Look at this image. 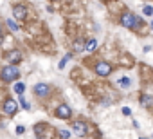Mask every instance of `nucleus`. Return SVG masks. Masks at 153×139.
<instances>
[{
  "label": "nucleus",
  "instance_id": "9b49d317",
  "mask_svg": "<svg viewBox=\"0 0 153 139\" xmlns=\"http://www.w3.org/2000/svg\"><path fill=\"white\" fill-rule=\"evenodd\" d=\"M13 90H15L16 94H20V96H22V94L25 92V83H24V81H16V83H15V87H13Z\"/></svg>",
  "mask_w": 153,
  "mask_h": 139
},
{
  "label": "nucleus",
  "instance_id": "4468645a",
  "mask_svg": "<svg viewBox=\"0 0 153 139\" xmlns=\"http://www.w3.org/2000/svg\"><path fill=\"white\" fill-rule=\"evenodd\" d=\"M70 58H72V54H65V56H63V58H61V61H59V63H58V67H59V69H63V67H65V65H67V61H68V60H70Z\"/></svg>",
  "mask_w": 153,
  "mask_h": 139
},
{
  "label": "nucleus",
  "instance_id": "6e6552de",
  "mask_svg": "<svg viewBox=\"0 0 153 139\" xmlns=\"http://www.w3.org/2000/svg\"><path fill=\"white\" fill-rule=\"evenodd\" d=\"M70 114H72V110H70V107L68 105H59L58 108H56V116L59 117V119H68L70 117Z\"/></svg>",
  "mask_w": 153,
  "mask_h": 139
},
{
  "label": "nucleus",
  "instance_id": "5701e85b",
  "mask_svg": "<svg viewBox=\"0 0 153 139\" xmlns=\"http://www.w3.org/2000/svg\"><path fill=\"white\" fill-rule=\"evenodd\" d=\"M0 43H2V38H0Z\"/></svg>",
  "mask_w": 153,
  "mask_h": 139
},
{
  "label": "nucleus",
  "instance_id": "20e7f679",
  "mask_svg": "<svg viewBox=\"0 0 153 139\" xmlns=\"http://www.w3.org/2000/svg\"><path fill=\"white\" fill-rule=\"evenodd\" d=\"M4 58L7 60V63L16 65V63H20V61H22V52H20V51H16V49H13V51L6 52V56H4Z\"/></svg>",
  "mask_w": 153,
  "mask_h": 139
},
{
  "label": "nucleus",
  "instance_id": "a878e982",
  "mask_svg": "<svg viewBox=\"0 0 153 139\" xmlns=\"http://www.w3.org/2000/svg\"><path fill=\"white\" fill-rule=\"evenodd\" d=\"M151 16H153V13H151Z\"/></svg>",
  "mask_w": 153,
  "mask_h": 139
},
{
  "label": "nucleus",
  "instance_id": "1a4fd4ad",
  "mask_svg": "<svg viewBox=\"0 0 153 139\" xmlns=\"http://www.w3.org/2000/svg\"><path fill=\"white\" fill-rule=\"evenodd\" d=\"M13 16H15L16 20H24V18L27 16V9H25L24 6H15V7H13Z\"/></svg>",
  "mask_w": 153,
  "mask_h": 139
},
{
  "label": "nucleus",
  "instance_id": "a211bd4d",
  "mask_svg": "<svg viewBox=\"0 0 153 139\" xmlns=\"http://www.w3.org/2000/svg\"><path fill=\"white\" fill-rule=\"evenodd\" d=\"M20 103H22V107H24L25 110H29V108H31V105L25 101V98H24V96H20Z\"/></svg>",
  "mask_w": 153,
  "mask_h": 139
},
{
  "label": "nucleus",
  "instance_id": "4be33fe9",
  "mask_svg": "<svg viewBox=\"0 0 153 139\" xmlns=\"http://www.w3.org/2000/svg\"><path fill=\"white\" fill-rule=\"evenodd\" d=\"M151 29H153V22H151Z\"/></svg>",
  "mask_w": 153,
  "mask_h": 139
},
{
  "label": "nucleus",
  "instance_id": "423d86ee",
  "mask_svg": "<svg viewBox=\"0 0 153 139\" xmlns=\"http://www.w3.org/2000/svg\"><path fill=\"white\" fill-rule=\"evenodd\" d=\"M2 108H4V112H6V114L15 116V114H16V110H18V105H16V101H15V99H9V98H7V99L4 101V107H2Z\"/></svg>",
  "mask_w": 153,
  "mask_h": 139
},
{
  "label": "nucleus",
  "instance_id": "f8f14e48",
  "mask_svg": "<svg viewBox=\"0 0 153 139\" xmlns=\"http://www.w3.org/2000/svg\"><path fill=\"white\" fill-rule=\"evenodd\" d=\"M117 83H119V85H121L123 89H128V87L131 85V81H130V78H121V80H119Z\"/></svg>",
  "mask_w": 153,
  "mask_h": 139
},
{
  "label": "nucleus",
  "instance_id": "7ed1b4c3",
  "mask_svg": "<svg viewBox=\"0 0 153 139\" xmlns=\"http://www.w3.org/2000/svg\"><path fill=\"white\" fill-rule=\"evenodd\" d=\"M72 132L78 135V137H85V135L88 134V126H87V123H83V121H74V123H72Z\"/></svg>",
  "mask_w": 153,
  "mask_h": 139
},
{
  "label": "nucleus",
  "instance_id": "f3484780",
  "mask_svg": "<svg viewBox=\"0 0 153 139\" xmlns=\"http://www.w3.org/2000/svg\"><path fill=\"white\" fill-rule=\"evenodd\" d=\"M142 13H144L146 16H149V15L153 13V7H151V6H144V9H142Z\"/></svg>",
  "mask_w": 153,
  "mask_h": 139
},
{
  "label": "nucleus",
  "instance_id": "2eb2a0df",
  "mask_svg": "<svg viewBox=\"0 0 153 139\" xmlns=\"http://www.w3.org/2000/svg\"><path fill=\"white\" fill-rule=\"evenodd\" d=\"M7 27H9V29H11L13 33H16V31L20 29V27H18V25H16V24H15L13 20H7Z\"/></svg>",
  "mask_w": 153,
  "mask_h": 139
},
{
  "label": "nucleus",
  "instance_id": "f03ea898",
  "mask_svg": "<svg viewBox=\"0 0 153 139\" xmlns=\"http://www.w3.org/2000/svg\"><path fill=\"white\" fill-rule=\"evenodd\" d=\"M18 74H20V71H18V67H16V65H7V67L2 69V72H0V78H2V81L9 83V81H15V80L18 78Z\"/></svg>",
  "mask_w": 153,
  "mask_h": 139
},
{
  "label": "nucleus",
  "instance_id": "f257e3e1",
  "mask_svg": "<svg viewBox=\"0 0 153 139\" xmlns=\"http://www.w3.org/2000/svg\"><path fill=\"white\" fill-rule=\"evenodd\" d=\"M121 25L126 27V29H139L140 27V18L135 13L126 11V13L121 15Z\"/></svg>",
  "mask_w": 153,
  "mask_h": 139
},
{
  "label": "nucleus",
  "instance_id": "9d476101",
  "mask_svg": "<svg viewBox=\"0 0 153 139\" xmlns=\"http://www.w3.org/2000/svg\"><path fill=\"white\" fill-rule=\"evenodd\" d=\"M97 49V40L96 38H92V40H88L87 43H85V51L87 52H92V51H96Z\"/></svg>",
  "mask_w": 153,
  "mask_h": 139
},
{
  "label": "nucleus",
  "instance_id": "aec40b11",
  "mask_svg": "<svg viewBox=\"0 0 153 139\" xmlns=\"http://www.w3.org/2000/svg\"><path fill=\"white\" fill-rule=\"evenodd\" d=\"M24 132H25V126H22V125H18V126H16V134L20 135V134H24Z\"/></svg>",
  "mask_w": 153,
  "mask_h": 139
},
{
  "label": "nucleus",
  "instance_id": "0eeeda50",
  "mask_svg": "<svg viewBox=\"0 0 153 139\" xmlns=\"http://www.w3.org/2000/svg\"><path fill=\"white\" fill-rule=\"evenodd\" d=\"M34 94L36 96H40V98H45V96H49V92H51V87L47 85V83H38V85H34Z\"/></svg>",
  "mask_w": 153,
  "mask_h": 139
},
{
  "label": "nucleus",
  "instance_id": "ddd939ff",
  "mask_svg": "<svg viewBox=\"0 0 153 139\" xmlns=\"http://www.w3.org/2000/svg\"><path fill=\"white\" fill-rule=\"evenodd\" d=\"M140 105H142V107H149V105H151V96H148V94L142 96V98H140Z\"/></svg>",
  "mask_w": 153,
  "mask_h": 139
},
{
  "label": "nucleus",
  "instance_id": "393cba45",
  "mask_svg": "<svg viewBox=\"0 0 153 139\" xmlns=\"http://www.w3.org/2000/svg\"><path fill=\"white\" fill-rule=\"evenodd\" d=\"M151 139H153V135H151Z\"/></svg>",
  "mask_w": 153,
  "mask_h": 139
},
{
  "label": "nucleus",
  "instance_id": "412c9836",
  "mask_svg": "<svg viewBox=\"0 0 153 139\" xmlns=\"http://www.w3.org/2000/svg\"><path fill=\"white\" fill-rule=\"evenodd\" d=\"M123 114H124V116H130V114H131V110H130L128 107H123Z\"/></svg>",
  "mask_w": 153,
  "mask_h": 139
},
{
  "label": "nucleus",
  "instance_id": "b1692460",
  "mask_svg": "<svg viewBox=\"0 0 153 139\" xmlns=\"http://www.w3.org/2000/svg\"><path fill=\"white\" fill-rule=\"evenodd\" d=\"M0 29H2V24H0Z\"/></svg>",
  "mask_w": 153,
  "mask_h": 139
},
{
  "label": "nucleus",
  "instance_id": "39448f33",
  "mask_svg": "<svg viewBox=\"0 0 153 139\" xmlns=\"http://www.w3.org/2000/svg\"><path fill=\"white\" fill-rule=\"evenodd\" d=\"M96 72L99 74V76H110V72H112V65L110 63H106V61H99L97 65H96Z\"/></svg>",
  "mask_w": 153,
  "mask_h": 139
},
{
  "label": "nucleus",
  "instance_id": "6ab92c4d",
  "mask_svg": "<svg viewBox=\"0 0 153 139\" xmlns=\"http://www.w3.org/2000/svg\"><path fill=\"white\" fill-rule=\"evenodd\" d=\"M81 42H83V40H78V42H76V45H74V49H76V51H81V49H85V45H83Z\"/></svg>",
  "mask_w": 153,
  "mask_h": 139
},
{
  "label": "nucleus",
  "instance_id": "dca6fc26",
  "mask_svg": "<svg viewBox=\"0 0 153 139\" xmlns=\"http://www.w3.org/2000/svg\"><path fill=\"white\" fill-rule=\"evenodd\" d=\"M59 137H61V139H68V137H70V132L65 130V128H61V130H59Z\"/></svg>",
  "mask_w": 153,
  "mask_h": 139
}]
</instances>
